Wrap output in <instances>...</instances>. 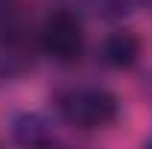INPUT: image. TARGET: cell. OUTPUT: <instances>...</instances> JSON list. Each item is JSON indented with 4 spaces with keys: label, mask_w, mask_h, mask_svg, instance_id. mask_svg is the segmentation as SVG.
Returning <instances> with one entry per match:
<instances>
[{
    "label": "cell",
    "mask_w": 152,
    "mask_h": 149,
    "mask_svg": "<svg viewBox=\"0 0 152 149\" xmlns=\"http://www.w3.org/2000/svg\"><path fill=\"white\" fill-rule=\"evenodd\" d=\"M15 134H18L20 143H44L47 134H44V123L38 117H20L15 123Z\"/></svg>",
    "instance_id": "4"
},
{
    "label": "cell",
    "mask_w": 152,
    "mask_h": 149,
    "mask_svg": "<svg viewBox=\"0 0 152 149\" xmlns=\"http://www.w3.org/2000/svg\"><path fill=\"white\" fill-rule=\"evenodd\" d=\"M41 47L47 56L58 58V61H73L82 56L85 50V29L76 12L58 9L47 20L41 23Z\"/></svg>",
    "instance_id": "2"
},
{
    "label": "cell",
    "mask_w": 152,
    "mask_h": 149,
    "mask_svg": "<svg viewBox=\"0 0 152 149\" xmlns=\"http://www.w3.org/2000/svg\"><path fill=\"white\" fill-rule=\"evenodd\" d=\"M140 56V41L134 32L129 29H120L102 41V61L111 64V67H132Z\"/></svg>",
    "instance_id": "3"
},
{
    "label": "cell",
    "mask_w": 152,
    "mask_h": 149,
    "mask_svg": "<svg viewBox=\"0 0 152 149\" xmlns=\"http://www.w3.org/2000/svg\"><path fill=\"white\" fill-rule=\"evenodd\" d=\"M58 111L73 129L96 131V129H108L117 120L120 105H117V96L102 88H76L58 99Z\"/></svg>",
    "instance_id": "1"
}]
</instances>
